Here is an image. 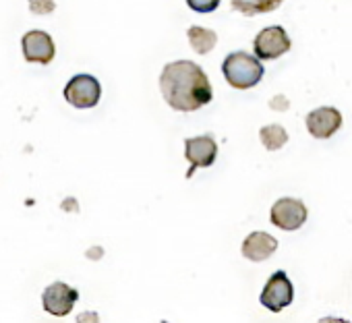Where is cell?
I'll list each match as a JSON object with an SVG mask.
<instances>
[{
    "instance_id": "1",
    "label": "cell",
    "mask_w": 352,
    "mask_h": 323,
    "mask_svg": "<svg viewBox=\"0 0 352 323\" xmlns=\"http://www.w3.org/2000/svg\"><path fill=\"white\" fill-rule=\"evenodd\" d=\"M160 89L168 106L179 112H195L214 98L206 71L193 60L168 63L160 75Z\"/></svg>"
},
{
    "instance_id": "2",
    "label": "cell",
    "mask_w": 352,
    "mask_h": 323,
    "mask_svg": "<svg viewBox=\"0 0 352 323\" xmlns=\"http://www.w3.org/2000/svg\"><path fill=\"white\" fill-rule=\"evenodd\" d=\"M222 73L226 81L236 89H249L255 87L263 79V65L257 56L249 52H232L222 63Z\"/></svg>"
},
{
    "instance_id": "3",
    "label": "cell",
    "mask_w": 352,
    "mask_h": 323,
    "mask_svg": "<svg viewBox=\"0 0 352 323\" xmlns=\"http://www.w3.org/2000/svg\"><path fill=\"white\" fill-rule=\"evenodd\" d=\"M185 157L189 159L187 179L195 175L199 168H210L218 157V143L212 135L189 137L185 139Z\"/></svg>"
},
{
    "instance_id": "4",
    "label": "cell",
    "mask_w": 352,
    "mask_h": 323,
    "mask_svg": "<svg viewBox=\"0 0 352 323\" xmlns=\"http://www.w3.org/2000/svg\"><path fill=\"white\" fill-rule=\"evenodd\" d=\"M290 46H292V42H290L286 30L280 27V25H272V27L261 30L255 36L253 52L261 60H276L282 54H286L290 50Z\"/></svg>"
},
{
    "instance_id": "5",
    "label": "cell",
    "mask_w": 352,
    "mask_h": 323,
    "mask_svg": "<svg viewBox=\"0 0 352 323\" xmlns=\"http://www.w3.org/2000/svg\"><path fill=\"white\" fill-rule=\"evenodd\" d=\"M307 205L300 199H292V197H282L272 205L270 212V220L274 226H278L280 230L292 232L298 230L305 222H307Z\"/></svg>"
},
{
    "instance_id": "6",
    "label": "cell",
    "mask_w": 352,
    "mask_h": 323,
    "mask_svg": "<svg viewBox=\"0 0 352 323\" xmlns=\"http://www.w3.org/2000/svg\"><path fill=\"white\" fill-rule=\"evenodd\" d=\"M102 85L91 75H75L65 87V100L75 108H94L100 102Z\"/></svg>"
},
{
    "instance_id": "7",
    "label": "cell",
    "mask_w": 352,
    "mask_h": 323,
    "mask_svg": "<svg viewBox=\"0 0 352 323\" xmlns=\"http://www.w3.org/2000/svg\"><path fill=\"white\" fill-rule=\"evenodd\" d=\"M292 298H294V288L290 284V278L280 269L270 276L259 300L272 313H280L284 307H288L292 302Z\"/></svg>"
},
{
    "instance_id": "8",
    "label": "cell",
    "mask_w": 352,
    "mask_h": 323,
    "mask_svg": "<svg viewBox=\"0 0 352 323\" xmlns=\"http://www.w3.org/2000/svg\"><path fill=\"white\" fill-rule=\"evenodd\" d=\"M79 300V292L75 288H71L65 282H54L50 284L44 294H42V304L44 311L54 315V317H65L73 311L75 302Z\"/></svg>"
},
{
    "instance_id": "9",
    "label": "cell",
    "mask_w": 352,
    "mask_h": 323,
    "mask_svg": "<svg viewBox=\"0 0 352 323\" xmlns=\"http://www.w3.org/2000/svg\"><path fill=\"white\" fill-rule=\"evenodd\" d=\"M21 46H23V56L28 63L48 65V63H52V58L56 54V48H54L50 34H46L42 30L28 32L21 40Z\"/></svg>"
},
{
    "instance_id": "10",
    "label": "cell",
    "mask_w": 352,
    "mask_h": 323,
    "mask_svg": "<svg viewBox=\"0 0 352 323\" xmlns=\"http://www.w3.org/2000/svg\"><path fill=\"white\" fill-rule=\"evenodd\" d=\"M342 126V114L338 108L323 106L307 114V131L315 139H329Z\"/></svg>"
},
{
    "instance_id": "11",
    "label": "cell",
    "mask_w": 352,
    "mask_h": 323,
    "mask_svg": "<svg viewBox=\"0 0 352 323\" xmlns=\"http://www.w3.org/2000/svg\"><path fill=\"white\" fill-rule=\"evenodd\" d=\"M278 249V241L267 232H251L243 243V255L249 261H265Z\"/></svg>"
},
{
    "instance_id": "12",
    "label": "cell",
    "mask_w": 352,
    "mask_h": 323,
    "mask_svg": "<svg viewBox=\"0 0 352 323\" xmlns=\"http://www.w3.org/2000/svg\"><path fill=\"white\" fill-rule=\"evenodd\" d=\"M284 0H232V9L245 17H255L276 11Z\"/></svg>"
},
{
    "instance_id": "13",
    "label": "cell",
    "mask_w": 352,
    "mask_h": 323,
    "mask_svg": "<svg viewBox=\"0 0 352 323\" xmlns=\"http://www.w3.org/2000/svg\"><path fill=\"white\" fill-rule=\"evenodd\" d=\"M187 38H189L191 48H193L197 54H208V52H212L214 46L218 44L216 32H212V30H208V27H199V25L189 27Z\"/></svg>"
},
{
    "instance_id": "14",
    "label": "cell",
    "mask_w": 352,
    "mask_h": 323,
    "mask_svg": "<svg viewBox=\"0 0 352 323\" xmlns=\"http://www.w3.org/2000/svg\"><path fill=\"white\" fill-rule=\"evenodd\" d=\"M259 139L267 151H278L288 143V133L280 124H267L259 131Z\"/></svg>"
},
{
    "instance_id": "15",
    "label": "cell",
    "mask_w": 352,
    "mask_h": 323,
    "mask_svg": "<svg viewBox=\"0 0 352 323\" xmlns=\"http://www.w3.org/2000/svg\"><path fill=\"white\" fill-rule=\"evenodd\" d=\"M187 5L197 13H214L220 7V0H187Z\"/></svg>"
},
{
    "instance_id": "16",
    "label": "cell",
    "mask_w": 352,
    "mask_h": 323,
    "mask_svg": "<svg viewBox=\"0 0 352 323\" xmlns=\"http://www.w3.org/2000/svg\"><path fill=\"white\" fill-rule=\"evenodd\" d=\"M30 9L36 15H48L56 9L54 0H30Z\"/></svg>"
},
{
    "instance_id": "17",
    "label": "cell",
    "mask_w": 352,
    "mask_h": 323,
    "mask_svg": "<svg viewBox=\"0 0 352 323\" xmlns=\"http://www.w3.org/2000/svg\"><path fill=\"white\" fill-rule=\"evenodd\" d=\"M77 323H100V317H98L96 311H83L77 317Z\"/></svg>"
},
{
    "instance_id": "18",
    "label": "cell",
    "mask_w": 352,
    "mask_h": 323,
    "mask_svg": "<svg viewBox=\"0 0 352 323\" xmlns=\"http://www.w3.org/2000/svg\"><path fill=\"white\" fill-rule=\"evenodd\" d=\"M270 106H272L274 110H286V108H288V100H286L284 96H276L274 102H272Z\"/></svg>"
},
{
    "instance_id": "19",
    "label": "cell",
    "mask_w": 352,
    "mask_h": 323,
    "mask_svg": "<svg viewBox=\"0 0 352 323\" xmlns=\"http://www.w3.org/2000/svg\"><path fill=\"white\" fill-rule=\"evenodd\" d=\"M317 323H350L348 319H340V317H321Z\"/></svg>"
}]
</instances>
